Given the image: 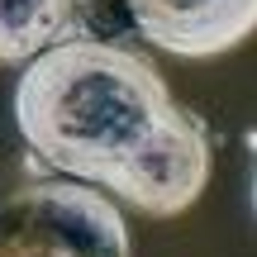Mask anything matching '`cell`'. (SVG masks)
Wrapping results in <instances>:
<instances>
[{
  "label": "cell",
  "instance_id": "7a4b0ae2",
  "mask_svg": "<svg viewBox=\"0 0 257 257\" xmlns=\"http://www.w3.org/2000/svg\"><path fill=\"white\" fill-rule=\"evenodd\" d=\"M0 257H128V224L81 181H34L0 200Z\"/></svg>",
  "mask_w": 257,
  "mask_h": 257
},
{
  "label": "cell",
  "instance_id": "277c9868",
  "mask_svg": "<svg viewBox=\"0 0 257 257\" xmlns=\"http://www.w3.org/2000/svg\"><path fill=\"white\" fill-rule=\"evenodd\" d=\"M76 0H0V62L24 67L72 29Z\"/></svg>",
  "mask_w": 257,
  "mask_h": 257
},
{
  "label": "cell",
  "instance_id": "6da1fadb",
  "mask_svg": "<svg viewBox=\"0 0 257 257\" xmlns=\"http://www.w3.org/2000/svg\"><path fill=\"white\" fill-rule=\"evenodd\" d=\"M15 124L43 167L114 191L148 219L186 214L210 181V138L162 72L110 38H57L24 62Z\"/></svg>",
  "mask_w": 257,
  "mask_h": 257
},
{
  "label": "cell",
  "instance_id": "3957f363",
  "mask_svg": "<svg viewBox=\"0 0 257 257\" xmlns=\"http://www.w3.org/2000/svg\"><path fill=\"white\" fill-rule=\"evenodd\" d=\"M128 24L172 57H219L252 38L257 0H119Z\"/></svg>",
  "mask_w": 257,
  "mask_h": 257
},
{
  "label": "cell",
  "instance_id": "5b68a950",
  "mask_svg": "<svg viewBox=\"0 0 257 257\" xmlns=\"http://www.w3.org/2000/svg\"><path fill=\"white\" fill-rule=\"evenodd\" d=\"M252 214H257V172H252Z\"/></svg>",
  "mask_w": 257,
  "mask_h": 257
}]
</instances>
